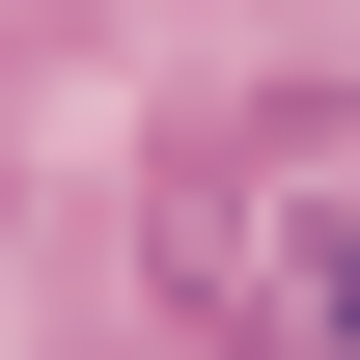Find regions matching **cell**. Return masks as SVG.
Here are the masks:
<instances>
[{"mask_svg": "<svg viewBox=\"0 0 360 360\" xmlns=\"http://www.w3.org/2000/svg\"><path fill=\"white\" fill-rule=\"evenodd\" d=\"M167 333L194 360H360V84H277L222 139H167Z\"/></svg>", "mask_w": 360, "mask_h": 360, "instance_id": "cell-1", "label": "cell"}]
</instances>
